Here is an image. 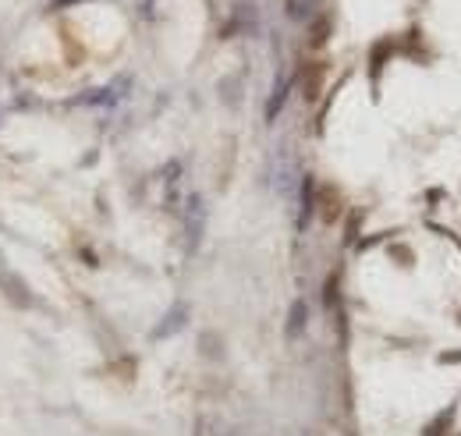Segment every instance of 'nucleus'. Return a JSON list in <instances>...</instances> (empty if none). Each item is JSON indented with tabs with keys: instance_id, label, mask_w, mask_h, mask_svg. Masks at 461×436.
I'll return each mask as SVG.
<instances>
[{
	"instance_id": "f257e3e1",
	"label": "nucleus",
	"mask_w": 461,
	"mask_h": 436,
	"mask_svg": "<svg viewBox=\"0 0 461 436\" xmlns=\"http://www.w3.org/2000/svg\"><path fill=\"white\" fill-rule=\"evenodd\" d=\"M454 419H458V401L451 404V408H444V412H440V415H437L433 422H429L422 436H447V429L454 426Z\"/></svg>"
},
{
	"instance_id": "f03ea898",
	"label": "nucleus",
	"mask_w": 461,
	"mask_h": 436,
	"mask_svg": "<svg viewBox=\"0 0 461 436\" xmlns=\"http://www.w3.org/2000/svg\"><path fill=\"white\" fill-rule=\"evenodd\" d=\"M305 320H309V308H305V302H295V308H291V323H288V333L295 337V333L305 326Z\"/></svg>"
},
{
	"instance_id": "7ed1b4c3",
	"label": "nucleus",
	"mask_w": 461,
	"mask_h": 436,
	"mask_svg": "<svg viewBox=\"0 0 461 436\" xmlns=\"http://www.w3.org/2000/svg\"><path fill=\"white\" fill-rule=\"evenodd\" d=\"M390 256L401 263V266H412V263H415V256H412V248H408V245H394V248H390Z\"/></svg>"
},
{
	"instance_id": "20e7f679",
	"label": "nucleus",
	"mask_w": 461,
	"mask_h": 436,
	"mask_svg": "<svg viewBox=\"0 0 461 436\" xmlns=\"http://www.w3.org/2000/svg\"><path fill=\"white\" fill-rule=\"evenodd\" d=\"M437 362H440V365H461V348H454V351H440Z\"/></svg>"
},
{
	"instance_id": "39448f33",
	"label": "nucleus",
	"mask_w": 461,
	"mask_h": 436,
	"mask_svg": "<svg viewBox=\"0 0 461 436\" xmlns=\"http://www.w3.org/2000/svg\"><path fill=\"white\" fill-rule=\"evenodd\" d=\"M323 36H327V21H316V28H313V46H323Z\"/></svg>"
},
{
	"instance_id": "423d86ee",
	"label": "nucleus",
	"mask_w": 461,
	"mask_h": 436,
	"mask_svg": "<svg viewBox=\"0 0 461 436\" xmlns=\"http://www.w3.org/2000/svg\"><path fill=\"white\" fill-rule=\"evenodd\" d=\"M454 436H461V433H454Z\"/></svg>"
},
{
	"instance_id": "0eeeda50",
	"label": "nucleus",
	"mask_w": 461,
	"mask_h": 436,
	"mask_svg": "<svg viewBox=\"0 0 461 436\" xmlns=\"http://www.w3.org/2000/svg\"><path fill=\"white\" fill-rule=\"evenodd\" d=\"M458 320H461V316H458Z\"/></svg>"
}]
</instances>
